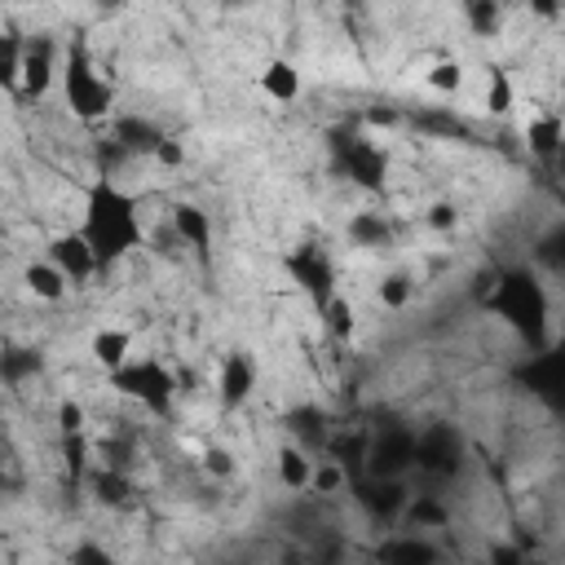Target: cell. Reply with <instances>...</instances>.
<instances>
[{
  "instance_id": "1",
  "label": "cell",
  "mask_w": 565,
  "mask_h": 565,
  "mask_svg": "<svg viewBox=\"0 0 565 565\" xmlns=\"http://www.w3.org/2000/svg\"><path fill=\"white\" fill-rule=\"evenodd\" d=\"M80 234L89 239L98 265H115L124 261L133 247H142V217H137V199L124 195L111 177H98L85 195V225Z\"/></svg>"
},
{
  "instance_id": "2",
  "label": "cell",
  "mask_w": 565,
  "mask_h": 565,
  "mask_svg": "<svg viewBox=\"0 0 565 565\" xmlns=\"http://www.w3.org/2000/svg\"><path fill=\"white\" fill-rule=\"evenodd\" d=\"M490 314H499L521 341L530 345H543V332H547V297L539 288V278L530 269H508L499 274L495 292H490Z\"/></svg>"
},
{
  "instance_id": "3",
  "label": "cell",
  "mask_w": 565,
  "mask_h": 565,
  "mask_svg": "<svg viewBox=\"0 0 565 565\" xmlns=\"http://www.w3.org/2000/svg\"><path fill=\"white\" fill-rule=\"evenodd\" d=\"M63 98H67V111L80 124H98L115 107V89L98 76V67H93L85 45H71V54L63 58Z\"/></svg>"
},
{
  "instance_id": "4",
  "label": "cell",
  "mask_w": 565,
  "mask_h": 565,
  "mask_svg": "<svg viewBox=\"0 0 565 565\" xmlns=\"http://www.w3.org/2000/svg\"><path fill=\"white\" fill-rule=\"evenodd\" d=\"M111 389L142 402L146 411L155 416H168L173 411V398H177V376L159 363V358H133L124 372L111 376Z\"/></svg>"
},
{
  "instance_id": "5",
  "label": "cell",
  "mask_w": 565,
  "mask_h": 565,
  "mask_svg": "<svg viewBox=\"0 0 565 565\" xmlns=\"http://www.w3.org/2000/svg\"><path fill=\"white\" fill-rule=\"evenodd\" d=\"M282 269L292 274V282L297 288L323 310L328 301H336V265H332V256L323 252V247H314V243H301V247H292L288 256H282Z\"/></svg>"
},
{
  "instance_id": "6",
  "label": "cell",
  "mask_w": 565,
  "mask_h": 565,
  "mask_svg": "<svg viewBox=\"0 0 565 565\" xmlns=\"http://www.w3.org/2000/svg\"><path fill=\"white\" fill-rule=\"evenodd\" d=\"M336 164L363 190H385V181H389V155L376 142H363V137L336 142Z\"/></svg>"
},
{
  "instance_id": "7",
  "label": "cell",
  "mask_w": 565,
  "mask_h": 565,
  "mask_svg": "<svg viewBox=\"0 0 565 565\" xmlns=\"http://www.w3.org/2000/svg\"><path fill=\"white\" fill-rule=\"evenodd\" d=\"M49 261L71 278V288L76 282H89L93 274H102V265H98V256H93V247H89V239L80 230H63L49 243Z\"/></svg>"
},
{
  "instance_id": "8",
  "label": "cell",
  "mask_w": 565,
  "mask_h": 565,
  "mask_svg": "<svg viewBox=\"0 0 565 565\" xmlns=\"http://www.w3.org/2000/svg\"><path fill=\"white\" fill-rule=\"evenodd\" d=\"M416 442L411 433H389V437H376L372 442V459H367V477L376 481H398L411 464H416Z\"/></svg>"
},
{
  "instance_id": "9",
  "label": "cell",
  "mask_w": 565,
  "mask_h": 565,
  "mask_svg": "<svg viewBox=\"0 0 565 565\" xmlns=\"http://www.w3.org/2000/svg\"><path fill=\"white\" fill-rule=\"evenodd\" d=\"M525 385H530V394H539V398H547V402H556V407H565V350H547V354H534L530 363H525Z\"/></svg>"
},
{
  "instance_id": "10",
  "label": "cell",
  "mask_w": 565,
  "mask_h": 565,
  "mask_svg": "<svg viewBox=\"0 0 565 565\" xmlns=\"http://www.w3.org/2000/svg\"><path fill=\"white\" fill-rule=\"evenodd\" d=\"M54 71H63L54 41H49V36L27 41V54H23V93H27V98H45L49 85H54Z\"/></svg>"
},
{
  "instance_id": "11",
  "label": "cell",
  "mask_w": 565,
  "mask_h": 565,
  "mask_svg": "<svg viewBox=\"0 0 565 565\" xmlns=\"http://www.w3.org/2000/svg\"><path fill=\"white\" fill-rule=\"evenodd\" d=\"M217 389H221V407H230V411H234V407H243V402L252 398V389H256V358H252V354H243V350L225 354Z\"/></svg>"
},
{
  "instance_id": "12",
  "label": "cell",
  "mask_w": 565,
  "mask_h": 565,
  "mask_svg": "<svg viewBox=\"0 0 565 565\" xmlns=\"http://www.w3.org/2000/svg\"><path fill=\"white\" fill-rule=\"evenodd\" d=\"M168 221H173L177 239H181L195 256H203V261L212 256V217H208L199 203H173Z\"/></svg>"
},
{
  "instance_id": "13",
  "label": "cell",
  "mask_w": 565,
  "mask_h": 565,
  "mask_svg": "<svg viewBox=\"0 0 565 565\" xmlns=\"http://www.w3.org/2000/svg\"><path fill=\"white\" fill-rule=\"evenodd\" d=\"M358 503L376 517V521H389V517H398V512H407V486L402 481H376V477H367V481H358Z\"/></svg>"
},
{
  "instance_id": "14",
  "label": "cell",
  "mask_w": 565,
  "mask_h": 565,
  "mask_svg": "<svg viewBox=\"0 0 565 565\" xmlns=\"http://www.w3.org/2000/svg\"><path fill=\"white\" fill-rule=\"evenodd\" d=\"M89 354H93V363H98L107 376H115V372H124V367L133 363V332H124V328H102V332L93 336Z\"/></svg>"
},
{
  "instance_id": "15",
  "label": "cell",
  "mask_w": 565,
  "mask_h": 565,
  "mask_svg": "<svg viewBox=\"0 0 565 565\" xmlns=\"http://www.w3.org/2000/svg\"><path fill=\"white\" fill-rule=\"evenodd\" d=\"M328 459H336L350 473V481H363L367 459H372V437L367 433H332L328 437Z\"/></svg>"
},
{
  "instance_id": "16",
  "label": "cell",
  "mask_w": 565,
  "mask_h": 565,
  "mask_svg": "<svg viewBox=\"0 0 565 565\" xmlns=\"http://www.w3.org/2000/svg\"><path fill=\"white\" fill-rule=\"evenodd\" d=\"M261 93H265L269 102H278V107H292V102L301 98V71H297L288 58L265 63V71H261Z\"/></svg>"
},
{
  "instance_id": "17",
  "label": "cell",
  "mask_w": 565,
  "mask_h": 565,
  "mask_svg": "<svg viewBox=\"0 0 565 565\" xmlns=\"http://www.w3.org/2000/svg\"><path fill=\"white\" fill-rule=\"evenodd\" d=\"M380 565H437V547L424 534H398L380 543Z\"/></svg>"
},
{
  "instance_id": "18",
  "label": "cell",
  "mask_w": 565,
  "mask_h": 565,
  "mask_svg": "<svg viewBox=\"0 0 565 565\" xmlns=\"http://www.w3.org/2000/svg\"><path fill=\"white\" fill-rule=\"evenodd\" d=\"M525 146L534 159H556L565 151V120L561 115H534L525 124Z\"/></svg>"
},
{
  "instance_id": "19",
  "label": "cell",
  "mask_w": 565,
  "mask_h": 565,
  "mask_svg": "<svg viewBox=\"0 0 565 565\" xmlns=\"http://www.w3.org/2000/svg\"><path fill=\"white\" fill-rule=\"evenodd\" d=\"M111 142H120L129 155H155L159 151V142H164V133L151 124V120H142V115H120L115 120V137Z\"/></svg>"
},
{
  "instance_id": "20",
  "label": "cell",
  "mask_w": 565,
  "mask_h": 565,
  "mask_svg": "<svg viewBox=\"0 0 565 565\" xmlns=\"http://www.w3.org/2000/svg\"><path fill=\"white\" fill-rule=\"evenodd\" d=\"M89 490H93V499H98V503H107V508H124V503H133V477H129L124 468H107V464H98V468L89 473Z\"/></svg>"
},
{
  "instance_id": "21",
  "label": "cell",
  "mask_w": 565,
  "mask_h": 565,
  "mask_svg": "<svg viewBox=\"0 0 565 565\" xmlns=\"http://www.w3.org/2000/svg\"><path fill=\"white\" fill-rule=\"evenodd\" d=\"M23 282H27V292H32L36 301H63L67 288H71V278H67L54 261H32V265L23 269Z\"/></svg>"
},
{
  "instance_id": "22",
  "label": "cell",
  "mask_w": 565,
  "mask_h": 565,
  "mask_svg": "<svg viewBox=\"0 0 565 565\" xmlns=\"http://www.w3.org/2000/svg\"><path fill=\"white\" fill-rule=\"evenodd\" d=\"M455 459H459V446H455V437L442 433V429H433V433H424V437L416 442V464L429 468V473H451Z\"/></svg>"
},
{
  "instance_id": "23",
  "label": "cell",
  "mask_w": 565,
  "mask_h": 565,
  "mask_svg": "<svg viewBox=\"0 0 565 565\" xmlns=\"http://www.w3.org/2000/svg\"><path fill=\"white\" fill-rule=\"evenodd\" d=\"M278 481L288 490H310L314 486V459L306 455V446H282L278 451Z\"/></svg>"
},
{
  "instance_id": "24",
  "label": "cell",
  "mask_w": 565,
  "mask_h": 565,
  "mask_svg": "<svg viewBox=\"0 0 565 565\" xmlns=\"http://www.w3.org/2000/svg\"><path fill=\"white\" fill-rule=\"evenodd\" d=\"M319 319H323V328H328V336H332L336 345H354V332H358V319H354V306H350L345 297H336V301H328V306L319 310Z\"/></svg>"
},
{
  "instance_id": "25",
  "label": "cell",
  "mask_w": 565,
  "mask_h": 565,
  "mask_svg": "<svg viewBox=\"0 0 565 565\" xmlns=\"http://www.w3.org/2000/svg\"><path fill=\"white\" fill-rule=\"evenodd\" d=\"M407 525H411V530H446V525H451V512H446V503H437L433 495H416V499L407 503Z\"/></svg>"
},
{
  "instance_id": "26",
  "label": "cell",
  "mask_w": 565,
  "mask_h": 565,
  "mask_svg": "<svg viewBox=\"0 0 565 565\" xmlns=\"http://www.w3.org/2000/svg\"><path fill=\"white\" fill-rule=\"evenodd\" d=\"M517 107V89H512V76L503 67H490L486 71V111L490 115H512Z\"/></svg>"
},
{
  "instance_id": "27",
  "label": "cell",
  "mask_w": 565,
  "mask_h": 565,
  "mask_svg": "<svg viewBox=\"0 0 565 565\" xmlns=\"http://www.w3.org/2000/svg\"><path fill=\"white\" fill-rule=\"evenodd\" d=\"M350 234H354V243H358V247H385V243L394 239L389 221H380L376 212H358V217L350 221Z\"/></svg>"
},
{
  "instance_id": "28",
  "label": "cell",
  "mask_w": 565,
  "mask_h": 565,
  "mask_svg": "<svg viewBox=\"0 0 565 565\" xmlns=\"http://www.w3.org/2000/svg\"><path fill=\"white\" fill-rule=\"evenodd\" d=\"M424 85H429L433 93H446V98H451V93H459V85H464V67L446 58V63H437V67L424 71Z\"/></svg>"
},
{
  "instance_id": "29",
  "label": "cell",
  "mask_w": 565,
  "mask_h": 565,
  "mask_svg": "<svg viewBox=\"0 0 565 565\" xmlns=\"http://www.w3.org/2000/svg\"><path fill=\"white\" fill-rule=\"evenodd\" d=\"M292 429L301 433L306 446H323V451H328V437H332V433L323 429V411H314V407L297 411V416H292Z\"/></svg>"
},
{
  "instance_id": "30",
  "label": "cell",
  "mask_w": 565,
  "mask_h": 565,
  "mask_svg": "<svg viewBox=\"0 0 565 565\" xmlns=\"http://www.w3.org/2000/svg\"><path fill=\"white\" fill-rule=\"evenodd\" d=\"M464 19L473 23V32H477V36H495V32H499V23H503L499 5H490V0H473V5H464Z\"/></svg>"
},
{
  "instance_id": "31",
  "label": "cell",
  "mask_w": 565,
  "mask_h": 565,
  "mask_svg": "<svg viewBox=\"0 0 565 565\" xmlns=\"http://www.w3.org/2000/svg\"><path fill=\"white\" fill-rule=\"evenodd\" d=\"M350 486V473L336 464V459H319L314 464V486L310 490H319V495H341Z\"/></svg>"
},
{
  "instance_id": "32",
  "label": "cell",
  "mask_w": 565,
  "mask_h": 565,
  "mask_svg": "<svg viewBox=\"0 0 565 565\" xmlns=\"http://www.w3.org/2000/svg\"><path fill=\"white\" fill-rule=\"evenodd\" d=\"M407 301H411V278H407V274H389V278L380 282V306L402 310Z\"/></svg>"
},
{
  "instance_id": "33",
  "label": "cell",
  "mask_w": 565,
  "mask_h": 565,
  "mask_svg": "<svg viewBox=\"0 0 565 565\" xmlns=\"http://www.w3.org/2000/svg\"><path fill=\"white\" fill-rule=\"evenodd\" d=\"M58 433L63 437H80L85 433V407L76 398H63L58 402Z\"/></svg>"
},
{
  "instance_id": "34",
  "label": "cell",
  "mask_w": 565,
  "mask_h": 565,
  "mask_svg": "<svg viewBox=\"0 0 565 565\" xmlns=\"http://www.w3.org/2000/svg\"><path fill=\"white\" fill-rule=\"evenodd\" d=\"M67 565H115V556L102 547V543H93V539H85V543H76L71 547V556H67Z\"/></svg>"
},
{
  "instance_id": "35",
  "label": "cell",
  "mask_w": 565,
  "mask_h": 565,
  "mask_svg": "<svg viewBox=\"0 0 565 565\" xmlns=\"http://www.w3.org/2000/svg\"><path fill=\"white\" fill-rule=\"evenodd\" d=\"M424 225H429V230H455V225H459V208H455V203H433V208L424 212Z\"/></svg>"
},
{
  "instance_id": "36",
  "label": "cell",
  "mask_w": 565,
  "mask_h": 565,
  "mask_svg": "<svg viewBox=\"0 0 565 565\" xmlns=\"http://www.w3.org/2000/svg\"><path fill=\"white\" fill-rule=\"evenodd\" d=\"M486 565H530V556H525L517 543H490Z\"/></svg>"
},
{
  "instance_id": "37",
  "label": "cell",
  "mask_w": 565,
  "mask_h": 565,
  "mask_svg": "<svg viewBox=\"0 0 565 565\" xmlns=\"http://www.w3.org/2000/svg\"><path fill=\"white\" fill-rule=\"evenodd\" d=\"M203 468L217 473V477H230V473H234V455H230L225 446H208V451H203Z\"/></svg>"
},
{
  "instance_id": "38",
  "label": "cell",
  "mask_w": 565,
  "mask_h": 565,
  "mask_svg": "<svg viewBox=\"0 0 565 565\" xmlns=\"http://www.w3.org/2000/svg\"><path fill=\"white\" fill-rule=\"evenodd\" d=\"M181 159H186V146H181L177 137H164V142H159V151H155V164H164V168H181Z\"/></svg>"
},
{
  "instance_id": "39",
  "label": "cell",
  "mask_w": 565,
  "mask_h": 565,
  "mask_svg": "<svg viewBox=\"0 0 565 565\" xmlns=\"http://www.w3.org/2000/svg\"><path fill=\"white\" fill-rule=\"evenodd\" d=\"M561 19H565V10H561Z\"/></svg>"
}]
</instances>
